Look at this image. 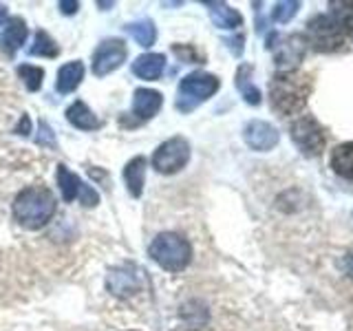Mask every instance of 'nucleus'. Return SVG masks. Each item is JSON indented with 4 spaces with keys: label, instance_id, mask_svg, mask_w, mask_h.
I'll use <instances>...</instances> for the list:
<instances>
[{
    "label": "nucleus",
    "instance_id": "obj_1",
    "mask_svg": "<svg viewBox=\"0 0 353 331\" xmlns=\"http://www.w3.org/2000/svg\"><path fill=\"white\" fill-rule=\"evenodd\" d=\"M312 95V80L298 71L276 73L270 82V104L279 115H301Z\"/></svg>",
    "mask_w": 353,
    "mask_h": 331
},
{
    "label": "nucleus",
    "instance_id": "obj_2",
    "mask_svg": "<svg viewBox=\"0 0 353 331\" xmlns=\"http://www.w3.org/2000/svg\"><path fill=\"white\" fill-rule=\"evenodd\" d=\"M55 208H58V201L47 185H29L18 192L11 212H14V219L20 228L40 230L53 219Z\"/></svg>",
    "mask_w": 353,
    "mask_h": 331
},
{
    "label": "nucleus",
    "instance_id": "obj_3",
    "mask_svg": "<svg viewBox=\"0 0 353 331\" xmlns=\"http://www.w3.org/2000/svg\"><path fill=\"white\" fill-rule=\"evenodd\" d=\"M148 254L165 272H183L192 259V248L183 237L174 232H163L157 239H152Z\"/></svg>",
    "mask_w": 353,
    "mask_h": 331
},
{
    "label": "nucleus",
    "instance_id": "obj_4",
    "mask_svg": "<svg viewBox=\"0 0 353 331\" xmlns=\"http://www.w3.org/2000/svg\"><path fill=\"white\" fill-rule=\"evenodd\" d=\"M219 77L205 71H194L190 75H185L179 82V91H176V108L181 113H190L199 104L208 102L219 91Z\"/></svg>",
    "mask_w": 353,
    "mask_h": 331
},
{
    "label": "nucleus",
    "instance_id": "obj_5",
    "mask_svg": "<svg viewBox=\"0 0 353 331\" xmlns=\"http://www.w3.org/2000/svg\"><path fill=\"white\" fill-rule=\"evenodd\" d=\"M292 141L305 157H320L327 146V135L323 124L314 115H301L290 128Z\"/></svg>",
    "mask_w": 353,
    "mask_h": 331
},
{
    "label": "nucleus",
    "instance_id": "obj_6",
    "mask_svg": "<svg viewBox=\"0 0 353 331\" xmlns=\"http://www.w3.org/2000/svg\"><path fill=\"white\" fill-rule=\"evenodd\" d=\"M305 40L318 53H334L340 51L342 44H345V33L336 27V22L329 16H316L307 22Z\"/></svg>",
    "mask_w": 353,
    "mask_h": 331
},
{
    "label": "nucleus",
    "instance_id": "obj_7",
    "mask_svg": "<svg viewBox=\"0 0 353 331\" xmlns=\"http://www.w3.org/2000/svg\"><path fill=\"white\" fill-rule=\"evenodd\" d=\"M190 161V143L183 137H172L163 141L161 146L152 152V168L161 174H174L183 170Z\"/></svg>",
    "mask_w": 353,
    "mask_h": 331
},
{
    "label": "nucleus",
    "instance_id": "obj_8",
    "mask_svg": "<svg viewBox=\"0 0 353 331\" xmlns=\"http://www.w3.org/2000/svg\"><path fill=\"white\" fill-rule=\"evenodd\" d=\"M126 55H128V49L124 40H117V38L104 40L93 53V73L97 77L110 75L126 62Z\"/></svg>",
    "mask_w": 353,
    "mask_h": 331
},
{
    "label": "nucleus",
    "instance_id": "obj_9",
    "mask_svg": "<svg viewBox=\"0 0 353 331\" xmlns=\"http://www.w3.org/2000/svg\"><path fill=\"white\" fill-rule=\"evenodd\" d=\"M58 185L62 190L64 201H75V199H80V203L86 208H93L99 203V194L95 188L84 183L80 177L71 172L66 166H58Z\"/></svg>",
    "mask_w": 353,
    "mask_h": 331
},
{
    "label": "nucleus",
    "instance_id": "obj_10",
    "mask_svg": "<svg viewBox=\"0 0 353 331\" xmlns=\"http://www.w3.org/2000/svg\"><path fill=\"white\" fill-rule=\"evenodd\" d=\"M307 53V40L305 36H287L283 38L279 44H274V62L279 69H283V73L287 71H296V66L303 62Z\"/></svg>",
    "mask_w": 353,
    "mask_h": 331
},
{
    "label": "nucleus",
    "instance_id": "obj_11",
    "mask_svg": "<svg viewBox=\"0 0 353 331\" xmlns=\"http://www.w3.org/2000/svg\"><path fill=\"white\" fill-rule=\"evenodd\" d=\"M243 139L245 143L256 152H268L272 148H276V143L281 141V132L276 130L270 121L263 119H252L243 128Z\"/></svg>",
    "mask_w": 353,
    "mask_h": 331
},
{
    "label": "nucleus",
    "instance_id": "obj_12",
    "mask_svg": "<svg viewBox=\"0 0 353 331\" xmlns=\"http://www.w3.org/2000/svg\"><path fill=\"white\" fill-rule=\"evenodd\" d=\"M163 104V97L159 91H152V88H137L135 95H132V113L139 119H150L159 113V108Z\"/></svg>",
    "mask_w": 353,
    "mask_h": 331
},
{
    "label": "nucleus",
    "instance_id": "obj_13",
    "mask_svg": "<svg viewBox=\"0 0 353 331\" xmlns=\"http://www.w3.org/2000/svg\"><path fill=\"white\" fill-rule=\"evenodd\" d=\"M106 287L115 296H132L137 290H139V279H137V272L130 270V268H121V270H115L108 274L106 279Z\"/></svg>",
    "mask_w": 353,
    "mask_h": 331
},
{
    "label": "nucleus",
    "instance_id": "obj_14",
    "mask_svg": "<svg viewBox=\"0 0 353 331\" xmlns=\"http://www.w3.org/2000/svg\"><path fill=\"white\" fill-rule=\"evenodd\" d=\"M82 80H84V64L80 60L66 62L64 66H60V71H58L55 88H58L60 95H69L82 84Z\"/></svg>",
    "mask_w": 353,
    "mask_h": 331
},
{
    "label": "nucleus",
    "instance_id": "obj_15",
    "mask_svg": "<svg viewBox=\"0 0 353 331\" xmlns=\"http://www.w3.org/2000/svg\"><path fill=\"white\" fill-rule=\"evenodd\" d=\"M66 119L71 121L75 128L80 130H97L102 128V119H99L91 108H88L82 99L73 102L69 108H66Z\"/></svg>",
    "mask_w": 353,
    "mask_h": 331
},
{
    "label": "nucleus",
    "instance_id": "obj_16",
    "mask_svg": "<svg viewBox=\"0 0 353 331\" xmlns=\"http://www.w3.org/2000/svg\"><path fill=\"white\" fill-rule=\"evenodd\" d=\"M165 69V58L161 53H143L132 62V73L141 80H157Z\"/></svg>",
    "mask_w": 353,
    "mask_h": 331
},
{
    "label": "nucleus",
    "instance_id": "obj_17",
    "mask_svg": "<svg viewBox=\"0 0 353 331\" xmlns=\"http://www.w3.org/2000/svg\"><path fill=\"white\" fill-rule=\"evenodd\" d=\"M210 11V20L214 22V27L219 29H239L243 25V16L234 7H230L225 3H205Z\"/></svg>",
    "mask_w": 353,
    "mask_h": 331
},
{
    "label": "nucleus",
    "instance_id": "obj_18",
    "mask_svg": "<svg viewBox=\"0 0 353 331\" xmlns=\"http://www.w3.org/2000/svg\"><path fill=\"white\" fill-rule=\"evenodd\" d=\"M124 183L128 188L130 197H141L143 192V183H146V159L135 157L126 163L124 168Z\"/></svg>",
    "mask_w": 353,
    "mask_h": 331
},
{
    "label": "nucleus",
    "instance_id": "obj_19",
    "mask_svg": "<svg viewBox=\"0 0 353 331\" xmlns=\"http://www.w3.org/2000/svg\"><path fill=\"white\" fill-rule=\"evenodd\" d=\"M29 36V29H27V22L14 16V18H9V25L5 29V36H3V44H0V49H5L7 53L14 55L22 44H25Z\"/></svg>",
    "mask_w": 353,
    "mask_h": 331
},
{
    "label": "nucleus",
    "instance_id": "obj_20",
    "mask_svg": "<svg viewBox=\"0 0 353 331\" xmlns=\"http://www.w3.org/2000/svg\"><path fill=\"white\" fill-rule=\"evenodd\" d=\"M331 168L342 179L353 181V141H345L331 152Z\"/></svg>",
    "mask_w": 353,
    "mask_h": 331
},
{
    "label": "nucleus",
    "instance_id": "obj_21",
    "mask_svg": "<svg viewBox=\"0 0 353 331\" xmlns=\"http://www.w3.org/2000/svg\"><path fill=\"white\" fill-rule=\"evenodd\" d=\"M236 88L241 91L243 99H245L248 104L259 106L263 102V95L259 91V86L252 82V66L250 64L239 66V71H236Z\"/></svg>",
    "mask_w": 353,
    "mask_h": 331
},
{
    "label": "nucleus",
    "instance_id": "obj_22",
    "mask_svg": "<svg viewBox=\"0 0 353 331\" xmlns=\"http://www.w3.org/2000/svg\"><path fill=\"white\" fill-rule=\"evenodd\" d=\"M327 16L336 22V27L345 33V36H351V33H353V3H347V0L329 3V14Z\"/></svg>",
    "mask_w": 353,
    "mask_h": 331
},
{
    "label": "nucleus",
    "instance_id": "obj_23",
    "mask_svg": "<svg viewBox=\"0 0 353 331\" xmlns=\"http://www.w3.org/2000/svg\"><path fill=\"white\" fill-rule=\"evenodd\" d=\"M126 31L135 38V42L139 44V47H152L154 40H157V27H154V22L148 18L130 22V25L126 27Z\"/></svg>",
    "mask_w": 353,
    "mask_h": 331
},
{
    "label": "nucleus",
    "instance_id": "obj_24",
    "mask_svg": "<svg viewBox=\"0 0 353 331\" xmlns=\"http://www.w3.org/2000/svg\"><path fill=\"white\" fill-rule=\"evenodd\" d=\"M60 47L55 44V40L49 36L47 31H36V38L29 47V55H36V58H58Z\"/></svg>",
    "mask_w": 353,
    "mask_h": 331
},
{
    "label": "nucleus",
    "instance_id": "obj_25",
    "mask_svg": "<svg viewBox=\"0 0 353 331\" xmlns=\"http://www.w3.org/2000/svg\"><path fill=\"white\" fill-rule=\"evenodd\" d=\"M18 77H20L22 84H25L31 93H36V91H40V86H42L44 71L40 69V66H36V64H20L18 66Z\"/></svg>",
    "mask_w": 353,
    "mask_h": 331
},
{
    "label": "nucleus",
    "instance_id": "obj_26",
    "mask_svg": "<svg viewBox=\"0 0 353 331\" xmlns=\"http://www.w3.org/2000/svg\"><path fill=\"white\" fill-rule=\"evenodd\" d=\"M298 9H301V3H296V0H283V3H276L274 9H272V18L276 22H281V25H287L296 14Z\"/></svg>",
    "mask_w": 353,
    "mask_h": 331
},
{
    "label": "nucleus",
    "instance_id": "obj_27",
    "mask_svg": "<svg viewBox=\"0 0 353 331\" xmlns=\"http://www.w3.org/2000/svg\"><path fill=\"white\" fill-rule=\"evenodd\" d=\"M174 55L179 58L181 62H201V53H199L194 47H185V44H174L172 47Z\"/></svg>",
    "mask_w": 353,
    "mask_h": 331
},
{
    "label": "nucleus",
    "instance_id": "obj_28",
    "mask_svg": "<svg viewBox=\"0 0 353 331\" xmlns=\"http://www.w3.org/2000/svg\"><path fill=\"white\" fill-rule=\"evenodd\" d=\"M40 135H38V143H42V146H49V148H55L58 143H55V135H53V130L51 126L47 124V119H40Z\"/></svg>",
    "mask_w": 353,
    "mask_h": 331
},
{
    "label": "nucleus",
    "instance_id": "obj_29",
    "mask_svg": "<svg viewBox=\"0 0 353 331\" xmlns=\"http://www.w3.org/2000/svg\"><path fill=\"white\" fill-rule=\"evenodd\" d=\"M9 11H7V7L5 5H0V44H3V36H5V29H7V25H9Z\"/></svg>",
    "mask_w": 353,
    "mask_h": 331
},
{
    "label": "nucleus",
    "instance_id": "obj_30",
    "mask_svg": "<svg viewBox=\"0 0 353 331\" xmlns=\"http://www.w3.org/2000/svg\"><path fill=\"white\" fill-rule=\"evenodd\" d=\"M60 9H62V14L73 16L75 11L80 9V3H75V0H62V3H60Z\"/></svg>",
    "mask_w": 353,
    "mask_h": 331
},
{
    "label": "nucleus",
    "instance_id": "obj_31",
    "mask_svg": "<svg viewBox=\"0 0 353 331\" xmlns=\"http://www.w3.org/2000/svg\"><path fill=\"white\" fill-rule=\"evenodd\" d=\"M16 132H18V135H29V132H31V119H29V115L20 117V124L16 126Z\"/></svg>",
    "mask_w": 353,
    "mask_h": 331
},
{
    "label": "nucleus",
    "instance_id": "obj_32",
    "mask_svg": "<svg viewBox=\"0 0 353 331\" xmlns=\"http://www.w3.org/2000/svg\"><path fill=\"white\" fill-rule=\"evenodd\" d=\"M225 44L232 49V53H234V55H241V53H243V36H236V38H232V40H225Z\"/></svg>",
    "mask_w": 353,
    "mask_h": 331
},
{
    "label": "nucleus",
    "instance_id": "obj_33",
    "mask_svg": "<svg viewBox=\"0 0 353 331\" xmlns=\"http://www.w3.org/2000/svg\"><path fill=\"white\" fill-rule=\"evenodd\" d=\"M342 268H345V274L353 281V250L345 254V261H342Z\"/></svg>",
    "mask_w": 353,
    "mask_h": 331
}]
</instances>
